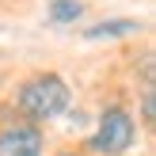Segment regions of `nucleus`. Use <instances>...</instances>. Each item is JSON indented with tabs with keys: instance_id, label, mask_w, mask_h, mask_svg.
<instances>
[{
	"instance_id": "6",
	"label": "nucleus",
	"mask_w": 156,
	"mask_h": 156,
	"mask_svg": "<svg viewBox=\"0 0 156 156\" xmlns=\"http://www.w3.org/2000/svg\"><path fill=\"white\" fill-rule=\"evenodd\" d=\"M137 107H141V126L152 133V129H156V91H152V84H145V88H141Z\"/></svg>"
},
{
	"instance_id": "5",
	"label": "nucleus",
	"mask_w": 156,
	"mask_h": 156,
	"mask_svg": "<svg viewBox=\"0 0 156 156\" xmlns=\"http://www.w3.org/2000/svg\"><path fill=\"white\" fill-rule=\"evenodd\" d=\"M84 12H88L84 0H50V4H46L50 27H76V23L84 19Z\"/></svg>"
},
{
	"instance_id": "2",
	"label": "nucleus",
	"mask_w": 156,
	"mask_h": 156,
	"mask_svg": "<svg viewBox=\"0 0 156 156\" xmlns=\"http://www.w3.org/2000/svg\"><path fill=\"white\" fill-rule=\"evenodd\" d=\"M137 145V118L122 103H107L95 114V129L84 141V149L91 156H126Z\"/></svg>"
},
{
	"instance_id": "1",
	"label": "nucleus",
	"mask_w": 156,
	"mask_h": 156,
	"mask_svg": "<svg viewBox=\"0 0 156 156\" xmlns=\"http://www.w3.org/2000/svg\"><path fill=\"white\" fill-rule=\"evenodd\" d=\"M12 107L19 111V118L27 122H53L73 107V88L61 73L46 69V73H30L27 80L15 84Z\"/></svg>"
},
{
	"instance_id": "4",
	"label": "nucleus",
	"mask_w": 156,
	"mask_h": 156,
	"mask_svg": "<svg viewBox=\"0 0 156 156\" xmlns=\"http://www.w3.org/2000/svg\"><path fill=\"white\" fill-rule=\"evenodd\" d=\"M141 30H145L141 19H99L91 27H84L80 38L84 42H122V38H133Z\"/></svg>"
},
{
	"instance_id": "7",
	"label": "nucleus",
	"mask_w": 156,
	"mask_h": 156,
	"mask_svg": "<svg viewBox=\"0 0 156 156\" xmlns=\"http://www.w3.org/2000/svg\"><path fill=\"white\" fill-rule=\"evenodd\" d=\"M57 156H84V152H80V149H61Z\"/></svg>"
},
{
	"instance_id": "3",
	"label": "nucleus",
	"mask_w": 156,
	"mask_h": 156,
	"mask_svg": "<svg viewBox=\"0 0 156 156\" xmlns=\"http://www.w3.org/2000/svg\"><path fill=\"white\" fill-rule=\"evenodd\" d=\"M0 156H46V133L38 122H8L0 126Z\"/></svg>"
}]
</instances>
